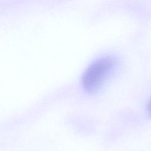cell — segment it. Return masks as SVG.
Returning <instances> with one entry per match:
<instances>
[{
	"instance_id": "obj_1",
	"label": "cell",
	"mask_w": 151,
	"mask_h": 151,
	"mask_svg": "<svg viewBox=\"0 0 151 151\" xmlns=\"http://www.w3.org/2000/svg\"><path fill=\"white\" fill-rule=\"evenodd\" d=\"M117 65V58L113 55H104L94 60L82 75L84 88L88 92H95L100 89L115 71Z\"/></svg>"
},
{
	"instance_id": "obj_2",
	"label": "cell",
	"mask_w": 151,
	"mask_h": 151,
	"mask_svg": "<svg viewBox=\"0 0 151 151\" xmlns=\"http://www.w3.org/2000/svg\"><path fill=\"white\" fill-rule=\"evenodd\" d=\"M147 112L149 113V114L151 116V99L149 100V102L147 103Z\"/></svg>"
}]
</instances>
